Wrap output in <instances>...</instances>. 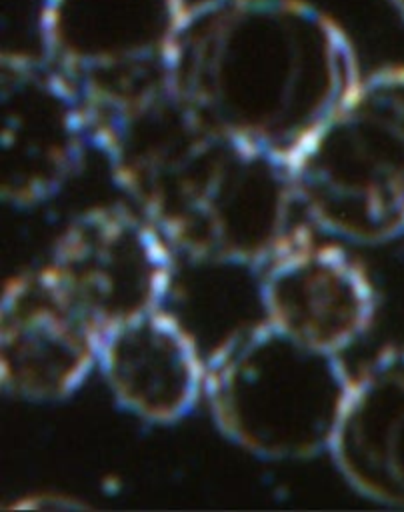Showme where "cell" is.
<instances>
[{"label": "cell", "instance_id": "6da1fadb", "mask_svg": "<svg viewBox=\"0 0 404 512\" xmlns=\"http://www.w3.org/2000/svg\"><path fill=\"white\" fill-rule=\"evenodd\" d=\"M168 76L210 130L290 162L362 72L340 24L306 0H198Z\"/></svg>", "mask_w": 404, "mask_h": 512}, {"label": "cell", "instance_id": "30bf717a", "mask_svg": "<svg viewBox=\"0 0 404 512\" xmlns=\"http://www.w3.org/2000/svg\"><path fill=\"white\" fill-rule=\"evenodd\" d=\"M96 370L118 406L152 424L184 418L204 394V358L166 308L106 332Z\"/></svg>", "mask_w": 404, "mask_h": 512}, {"label": "cell", "instance_id": "277c9868", "mask_svg": "<svg viewBox=\"0 0 404 512\" xmlns=\"http://www.w3.org/2000/svg\"><path fill=\"white\" fill-rule=\"evenodd\" d=\"M300 204L354 244L404 234V66L362 74L290 160Z\"/></svg>", "mask_w": 404, "mask_h": 512}, {"label": "cell", "instance_id": "7c38bea8", "mask_svg": "<svg viewBox=\"0 0 404 512\" xmlns=\"http://www.w3.org/2000/svg\"><path fill=\"white\" fill-rule=\"evenodd\" d=\"M390 2V6L404 18V0H388Z\"/></svg>", "mask_w": 404, "mask_h": 512}, {"label": "cell", "instance_id": "ba28073f", "mask_svg": "<svg viewBox=\"0 0 404 512\" xmlns=\"http://www.w3.org/2000/svg\"><path fill=\"white\" fill-rule=\"evenodd\" d=\"M258 272L264 318L306 344L340 354L374 320L376 288L364 266L338 244L316 240L312 228Z\"/></svg>", "mask_w": 404, "mask_h": 512}, {"label": "cell", "instance_id": "52a82bcc", "mask_svg": "<svg viewBox=\"0 0 404 512\" xmlns=\"http://www.w3.org/2000/svg\"><path fill=\"white\" fill-rule=\"evenodd\" d=\"M0 100V194L10 206L32 208L78 174L92 146L86 112L72 84L42 54H2Z\"/></svg>", "mask_w": 404, "mask_h": 512}, {"label": "cell", "instance_id": "5b68a950", "mask_svg": "<svg viewBox=\"0 0 404 512\" xmlns=\"http://www.w3.org/2000/svg\"><path fill=\"white\" fill-rule=\"evenodd\" d=\"M184 0H44L42 56L86 112L124 104L170 82L168 58Z\"/></svg>", "mask_w": 404, "mask_h": 512}, {"label": "cell", "instance_id": "9c48e42d", "mask_svg": "<svg viewBox=\"0 0 404 512\" xmlns=\"http://www.w3.org/2000/svg\"><path fill=\"white\" fill-rule=\"evenodd\" d=\"M100 336L42 266L12 276L0 308V380L26 402H58L98 368Z\"/></svg>", "mask_w": 404, "mask_h": 512}, {"label": "cell", "instance_id": "7a4b0ae2", "mask_svg": "<svg viewBox=\"0 0 404 512\" xmlns=\"http://www.w3.org/2000/svg\"><path fill=\"white\" fill-rule=\"evenodd\" d=\"M178 256L262 268L314 226L290 162L202 128L130 194Z\"/></svg>", "mask_w": 404, "mask_h": 512}, {"label": "cell", "instance_id": "8fae6325", "mask_svg": "<svg viewBox=\"0 0 404 512\" xmlns=\"http://www.w3.org/2000/svg\"><path fill=\"white\" fill-rule=\"evenodd\" d=\"M328 454L358 494L404 506V344L352 376Z\"/></svg>", "mask_w": 404, "mask_h": 512}, {"label": "cell", "instance_id": "8992f818", "mask_svg": "<svg viewBox=\"0 0 404 512\" xmlns=\"http://www.w3.org/2000/svg\"><path fill=\"white\" fill-rule=\"evenodd\" d=\"M178 254L132 204L94 206L56 238L44 272L98 332L164 308Z\"/></svg>", "mask_w": 404, "mask_h": 512}, {"label": "cell", "instance_id": "3957f363", "mask_svg": "<svg viewBox=\"0 0 404 512\" xmlns=\"http://www.w3.org/2000/svg\"><path fill=\"white\" fill-rule=\"evenodd\" d=\"M352 374L266 318L230 332L204 358V394L218 430L266 460L330 452Z\"/></svg>", "mask_w": 404, "mask_h": 512}]
</instances>
